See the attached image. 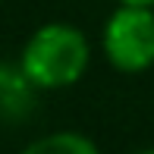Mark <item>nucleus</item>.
I'll use <instances>...</instances> for the list:
<instances>
[{"label": "nucleus", "instance_id": "nucleus-1", "mask_svg": "<svg viewBox=\"0 0 154 154\" xmlns=\"http://www.w3.org/2000/svg\"><path fill=\"white\" fill-rule=\"evenodd\" d=\"M91 63V44L79 25L44 22L22 44L19 66L38 91H63L85 75Z\"/></svg>", "mask_w": 154, "mask_h": 154}, {"label": "nucleus", "instance_id": "nucleus-2", "mask_svg": "<svg viewBox=\"0 0 154 154\" xmlns=\"http://www.w3.org/2000/svg\"><path fill=\"white\" fill-rule=\"evenodd\" d=\"M101 47L116 72L135 75L154 66V6L116 3L101 32Z\"/></svg>", "mask_w": 154, "mask_h": 154}, {"label": "nucleus", "instance_id": "nucleus-3", "mask_svg": "<svg viewBox=\"0 0 154 154\" xmlns=\"http://www.w3.org/2000/svg\"><path fill=\"white\" fill-rule=\"evenodd\" d=\"M35 82L25 75V69L0 63V120H22L35 107Z\"/></svg>", "mask_w": 154, "mask_h": 154}, {"label": "nucleus", "instance_id": "nucleus-4", "mask_svg": "<svg viewBox=\"0 0 154 154\" xmlns=\"http://www.w3.org/2000/svg\"><path fill=\"white\" fill-rule=\"evenodd\" d=\"M19 154H101V148L85 132L60 129V132H51V135H41L35 142H29Z\"/></svg>", "mask_w": 154, "mask_h": 154}, {"label": "nucleus", "instance_id": "nucleus-5", "mask_svg": "<svg viewBox=\"0 0 154 154\" xmlns=\"http://www.w3.org/2000/svg\"><path fill=\"white\" fill-rule=\"evenodd\" d=\"M116 3H135V6H154V0H116Z\"/></svg>", "mask_w": 154, "mask_h": 154}, {"label": "nucleus", "instance_id": "nucleus-6", "mask_svg": "<svg viewBox=\"0 0 154 154\" xmlns=\"http://www.w3.org/2000/svg\"><path fill=\"white\" fill-rule=\"evenodd\" d=\"M132 154H154V148H138V151H132Z\"/></svg>", "mask_w": 154, "mask_h": 154}]
</instances>
